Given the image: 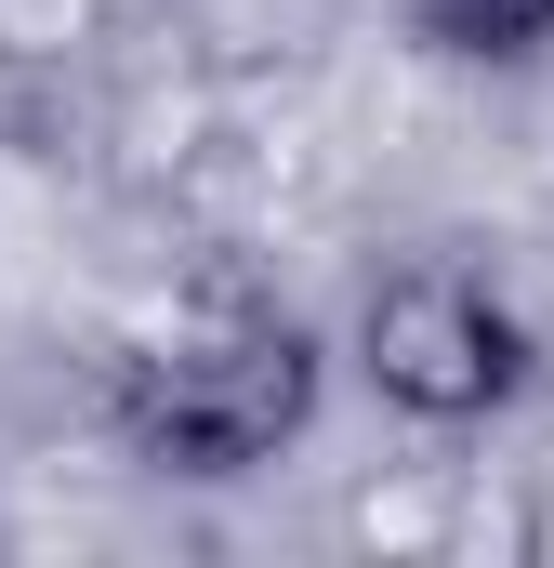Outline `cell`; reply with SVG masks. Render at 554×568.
<instances>
[{
  "instance_id": "6da1fadb",
  "label": "cell",
  "mask_w": 554,
  "mask_h": 568,
  "mask_svg": "<svg viewBox=\"0 0 554 568\" xmlns=\"http://www.w3.org/2000/svg\"><path fill=\"white\" fill-rule=\"evenodd\" d=\"M317 397H330V357L304 317H212V331L145 344L106 397V424L158 476H252L317 424Z\"/></svg>"
},
{
  "instance_id": "7a4b0ae2",
  "label": "cell",
  "mask_w": 554,
  "mask_h": 568,
  "mask_svg": "<svg viewBox=\"0 0 554 568\" xmlns=\"http://www.w3.org/2000/svg\"><path fill=\"white\" fill-rule=\"evenodd\" d=\"M357 371H370V397L397 424H435V436L502 424L529 397V317L475 278V265L422 252L397 278H370V304H357Z\"/></svg>"
},
{
  "instance_id": "3957f363",
  "label": "cell",
  "mask_w": 554,
  "mask_h": 568,
  "mask_svg": "<svg viewBox=\"0 0 554 568\" xmlns=\"http://www.w3.org/2000/svg\"><path fill=\"white\" fill-rule=\"evenodd\" d=\"M410 27L462 67H529L554 40V0H410Z\"/></svg>"
}]
</instances>
